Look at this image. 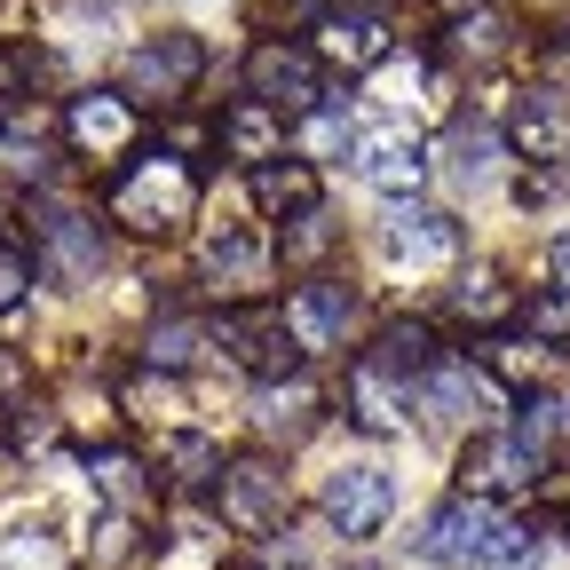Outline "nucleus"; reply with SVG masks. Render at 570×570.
I'll return each mask as SVG.
<instances>
[{
    "label": "nucleus",
    "instance_id": "b1692460",
    "mask_svg": "<svg viewBox=\"0 0 570 570\" xmlns=\"http://www.w3.org/2000/svg\"><path fill=\"white\" fill-rule=\"evenodd\" d=\"M539 365H547V348H539V341H515V333H499V341L483 348V373H491L499 389H523V396L539 389Z\"/></svg>",
    "mask_w": 570,
    "mask_h": 570
},
{
    "label": "nucleus",
    "instance_id": "9b49d317",
    "mask_svg": "<svg viewBox=\"0 0 570 570\" xmlns=\"http://www.w3.org/2000/svg\"><path fill=\"white\" fill-rule=\"evenodd\" d=\"M539 483V452H523L515 436H475L460 452V491L468 499H515Z\"/></svg>",
    "mask_w": 570,
    "mask_h": 570
},
{
    "label": "nucleus",
    "instance_id": "f704fd0d",
    "mask_svg": "<svg viewBox=\"0 0 570 570\" xmlns=\"http://www.w3.org/2000/svg\"><path fill=\"white\" fill-rule=\"evenodd\" d=\"M523 317H531V333H554V341H570V285H547V294H539Z\"/></svg>",
    "mask_w": 570,
    "mask_h": 570
},
{
    "label": "nucleus",
    "instance_id": "58836bf2",
    "mask_svg": "<svg viewBox=\"0 0 570 570\" xmlns=\"http://www.w3.org/2000/svg\"><path fill=\"white\" fill-rule=\"evenodd\" d=\"M444 9H460V17H468V9H475V0H444Z\"/></svg>",
    "mask_w": 570,
    "mask_h": 570
},
{
    "label": "nucleus",
    "instance_id": "4be33fe9",
    "mask_svg": "<svg viewBox=\"0 0 570 570\" xmlns=\"http://www.w3.org/2000/svg\"><path fill=\"white\" fill-rule=\"evenodd\" d=\"M562 436H570V396L531 389V396H523V412H515V444H523V452H554Z\"/></svg>",
    "mask_w": 570,
    "mask_h": 570
},
{
    "label": "nucleus",
    "instance_id": "393cba45",
    "mask_svg": "<svg viewBox=\"0 0 570 570\" xmlns=\"http://www.w3.org/2000/svg\"><path fill=\"white\" fill-rule=\"evenodd\" d=\"M167 468H175V483L183 491H206V483H223V444L214 436H167Z\"/></svg>",
    "mask_w": 570,
    "mask_h": 570
},
{
    "label": "nucleus",
    "instance_id": "f03ea898",
    "mask_svg": "<svg viewBox=\"0 0 570 570\" xmlns=\"http://www.w3.org/2000/svg\"><path fill=\"white\" fill-rule=\"evenodd\" d=\"M436 562H460V570H515L531 562V531L499 508V499H452V508L428 515V539H420Z\"/></svg>",
    "mask_w": 570,
    "mask_h": 570
},
{
    "label": "nucleus",
    "instance_id": "473e14b6",
    "mask_svg": "<svg viewBox=\"0 0 570 570\" xmlns=\"http://www.w3.org/2000/svg\"><path fill=\"white\" fill-rule=\"evenodd\" d=\"M9 444L17 452H48L56 444V412L48 404H9Z\"/></svg>",
    "mask_w": 570,
    "mask_h": 570
},
{
    "label": "nucleus",
    "instance_id": "7c9ffc66",
    "mask_svg": "<svg viewBox=\"0 0 570 570\" xmlns=\"http://www.w3.org/2000/svg\"><path fill=\"white\" fill-rule=\"evenodd\" d=\"M499 48H508V24H499L491 9H468V17L452 24V56H475V63H491Z\"/></svg>",
    "mask_w": 570,
    "mask_h": 570
},
{
    "label": "nucleus",
    "instance_id": "a878e982",
    "mask_svg": "<svg viewBox=\"0 0 570 570\" xmlns=\"http://www.w3.org/2000/svg\"><path fill=\"white\" fill-rule=\"evenodd\" d=\"M88 475H96V491L111 499L119 515H135V508H142V460H135V452H96V460H88Z\"/></svg>",
    "mask_w": 570,
    "mask_h": 570
},
{
    "label": "nucleus",
    "instance_id": "412c9836",
    "mask_svg": "<svg viewBox=\"0 0 570 570\" xmlns=\"http://www.w3.org/2000/svg\"><path fill=\"white\" fill-rule=\"evenodd\" d=\"M404 404H412V396L356 356V373H348V420L365 428V436H396V428H404Z\"/></svg>",
    "mask_w": 570,
    "mask_h": 570
},
{
    "label": "nucleus",
    "instance_id": "39448f33",
    "mask_svg": "<svg viewBox=\"0 0 570 570\" xmlns=\"http://www.w3.org/2000/svg\"><path fill=\"white\" fill-rule=\"evenodd\" d=\"M32 262L48 285H88L104 269V230L80 206H32Z\"/></svg>",
    "mask_w": 570,
    "mask_h": 570
},
{
    "label": "nucleus",
    "instance_id": "ddd939ff",
    "mask_svg": "<svg viewBox=\"0 0 570 570\" xmlns=\"http://www.w3.org/2000/svg\"><path fill=\"white\" fill-rule=\"evenodd\" d=\"M356 175H365L381 198H404L428 175V142L404 135V127H365V135H356Z\"/></svg>",
    "mask_w": 570,
    "mask_h": 570
},
{
    "label": "nucleus",
    "instance_id": "2f4dec72",
    "mask_svg": "<svg viewBox=\"0 0 570 570\" xmlns=\"http://www.w3.org/2000/svg\"><path fill=\"white\" fill-rule=\"evenodd\" d=\"M325 246H333V223H325V206H317V214H302V223H285V238H277V254H285V262H317Z\"/></svg>",
    "mask_w": 570,
    "mask_h": 570
},
{
    "label": "nucleus",
    "instance_id": "72a5a7b5",
    "mask_svg": "<svg viewBox=\"0 0 570 570\" xmlns=\"http://www.w3.org/2000/svg\"><path fill=\"white\" fill-rule=\"evenodd\" d=\"M452 151H460V175H468V183H483V175H491V159H499V135H491V127H460V135H452Z\"/></svg>",
    "mask_w": 570,
    "mask_h": 570
},
{
    "label": "nucleus",
    "instance_id": "2eb2a0df",
    "mask_svg": "<svg viewBox=\"0 0 570 570\" xmlns=\"http://www.w3.org/2000/svg\"><path fill=\"white\" fill-rule=\"evenodd\" d=\"M381 254H389V262H412V269L452 262V254H460V223H452V214H436V206H396L389 223H381Z\"/></svg>",
    "mask_w": 570,
    "mask_h": 570
},
{
    "label": "nucleus",
    "instance_id": "5701e85b",
    "mask_svg": "<svg viewBox=\"0 0 570 570\" xmlns=\"http://www.w3.org/2000/svg\"><path fill=\"white\" fill-rule=\"evenodd\" d=\"M198 348H206V325L198 317H159L151 341H142V365H151V373H183Z\"/></svg>",
    "mask_w": 570,
    "mask_h": 570
},
{
    "label": "nucleus",
    "instance_id": "ea45409f",
    "mask_svg": "<svg viewBox=\"0 0 570 570\" xmlns=\"http://www.w3.org/2000/svg\"><path fill=\"white\" fill-rule=\"evenodd\" d=\"M325 9H333V0H325Z\"/></svg>",
    "mask_w": 570,
    "mask_h": 570
},
{
    "label": "nucleus",
    "instance_id": "6e6552de",
    "mask_svg": "<svg viewBox=\"0 0 570 570\" xmlns=\"http://www.w3.org/2000/svg\"><path fill=\"white\" fill-rule=\"evenodd\" d=\"M389 508H396V491H389V475L381 468H333L325 483H317V515L341 531V539H373L381 523H389Z\"/></svg>",
    "mask_w": 570,
    "mask_h": 570
},
{
    "label": "nucleus",
    "instance_id": "423d86ee",
    "mask_svg": "<svg viewBox=\"0 0 570 570\" xmlns=\"http://www.w3.org/2000/svg\"><path fill=\"white\" fill-rule=\"evenodd\" d=\"M389 48H396V32H389V17L373 9V0H333V9H317V40H309L317 63H333V71H373Z\"/></svg>",
    "mask_w": 570,
    "mask_h": 570
},
{
    "label": "nucleus",
    "instance_id": "c85d7f7f",
    "mask_svg": "<svg viewBox=\"0 0 570 570\" xmlns=\"http://www.w3.org/2000/svg\"><path fill=\"white\" fill-rule=\"evenodd\" d=\"M32 277H40L32 246H17V238H0V317H17V309H24V294H32Z\"/></svg>",
    "mask_w": 570,
    "mask_h": 570
},
{
    "label": "nucleus",
    "instance_id": "c756f323",
    "mask_svg": "<svg viewBox=\"0 0 570 570\" xmlns=\"http://www.w3.org/2000/svg\"><path fill=\"white\" fill-rule=\"evenodd\" d=\"M302 142L309 151H356V127H348V104L341 96H325L309 119H302Z\"/></svg>",
    "mask_w": 570,
    "mask_h": 570
},
{
    "label": "nucleus",
    "instance_id": "a211bd4d",
    "mask_svg": "<svg viewBox=\"0 0 570 570\" xmlns=\"http://www.w3.org/2000/svg\"><path fill=\"white\" fill-rule=\"evenodd\" d=\"M206 277H214V294H230L238 302H262V285H269V246L254 230H223V238H206Z\"/></svg>",
    "mask_w": 570,
    "mask_h": 570
},
{
    "label": "nucleus",
    "instance_id": "dca6fc26",
    "mask_svg": "<svg viewBox=\"0 0 570 570\" xmlns=\"http://www.w3.org/2000/svg\"><path fill=\"white\" fill-rule=\"evenodd\" d=\"M63 135L80 159H119L135 142V104L127 96H71L63 104Z\"/></svg>",
    "mask_w": 570,
    "mask_h": 570
},
{
    "label": "nucleus",
    "instance_id": "aec40b11",
    "mask_svg": "<svg viewBox=\"0 0 570 570\" xmlns=\"http://www.w3.org/2000/svg\"><path fill=\"white\" fill-rule=\"evenodd\" d=\"M214 135H223V151H230V159H246V175L269 167V159H285V119H277L269 104H254V96H238Z\"/></svg>",
    "mask_w": 570,
    "mask_h": 570
},
{
    "label": "nucleus",
    "instance_id": "6ab92c4d",
    "mask_svg": "<svg viewBox=\"0 0 570 570\" xmlns=\"http://www.w3.org/2000/svg\"><path fill=\"white\" fill-rule=\"evenodd\" d=\"M246 183H254V206L269 214V223H302V214H317V206H325V190H317V167H309V159H269V167H254Z\"/></svg>",
    "mask_w": 570,
    "mask_h": 570
},
{
    "label": "nucleus",
    "instance_id": "cd10ccee",
    "mask_svg": "<svg viewBox=\"0 0 570 570\" xmlns=\"http://www.w3.org/2000/svg\"><path fill=\"white\" fill-rule=\"evenodd\" d=\"M309 404H317V389L294 373V381H269V389L254 396V420H262V428H302V420H309Z\"/></svg>",
    "mask_w": 570,
    "mask_h": 570
},
{
    "label": "nucleus",
    "instance_id": "c9c22d12",
    "mask_svg": "<svg viewBox=\"0 0 570 570\" xmlns=\"http://www.w3.org/2000/svg\"><path fill=\"white\" fill-rule=\"evenodd\" d=\"M127 404H135L142 420H159V412H183V396H175L167 381H159V389H151V381H127Z\"/></svg>",
    "mask_w": 570,
    "mask_h": 570
},
{
    "label": "nucleus",
    "instance_id": "f3484780",
    "mask_svg": "<svg viewBox=\"0 0 570 570\" xmlns=\"http://www.w3.org/2000/svg\"><path fill=\"white\" fill-rule=\"evenodd\" d=\"M491 396H499V381H491L483 365H460V356H444L428 381H412V404H420L428 420H475Z\"/></svg>",
    "mask_w": 570,
    "mask_h": 570
},
{
    "label": "nucleus",
    "instance_id": "20e7f679",
    "mask_svg": "<svg viewBox=\"0 0 570 570\" xmlns=\"http://www.w3.org/2000/svg\"><path fill=\"white\" fill-rule=\"evenodd\" d=\"M246 96L254 104H269L277 119L294 111V119H309L333 88H325V63L309 56V48H285V40H262L254 56H246Z\"/></svg>",
    "mask_w": 570,
    "mask_h": 570
},
{
    "label": "nucleus",
    "instance_id": "4c0bfd02",
    "mask_svg": "<svg viewBox=\"0 0 570 570\" xmlns=\"http://www.w3.org/2000/svg\"><path fill=\"white\" fill-rule=\"evenodd\" d=\"M547 269H554V285H570V230L547 246Z\"/></svg>",
    "mask_w": 570,
    "mask_h": 570
},
{
    "label": "nucleus",
    "instance_id": "9d476101",
    "mask_svg": "<svg viewBox=\"0 0 570 570\" xmlns=\"http://www.w3.org/2000/svg\"><path fill=\"white\" fill-rule=\"evenodd\" d=\"M508 151H515V159H539V167L570 159V88H531V96H515V111H508Z\"/></svg>",
    "mask_w": 570,
    "mask_h": 570
},
{
    "label": "nucleus",
    "instance_id": "1a4fd4ad",
    "mask_svg": "<svg viewBox=\"0 0 570 570\" xmlns=\"http://www.w3.org/2000/svg\"><path fill=\"white\" fill-rule=\"evenodd\" d=\"M198 63H206V48L190 40V32H159V40H142L135 56H127V104L142 96V104H175V96H190V80H198Z\"/></svg>",
    "mask_w": 570,
    "mask_h": 570
},
{
    "label": "nucleus",
    "instance_id": "e433bc0d",
    "mask_svg": "<svg viewBox=\"0 0 570 570\" xmlns=\"http://www.w3.org/2000/svg\"><path fill=\"white\" fill-rule=\"evenodd\" d=\"M96 539H104V547H96V562H127V554H135V523H127V515H111Z\"/></svg>",
    "mask_w": 570,
    "mask_h": 570
},
{
    "label": "nucleus",
    "instance_id": "4468645a",
    "mask_svg": "<svg viewBox=\"0 0 570 570\" xmlns=\"http://www.w3.org/2000/svg\"><path fill=\"white\" fill-rule=\"evenodd\" d=\"M365 365H373V373H389V381L412 396V381H428V373L444 365L436 325H428V317H389V325L373 333V348H365Z\"/></svg>",
    "mask_w": 570,
    "mask_h": 570
},
{
    "label": "nucleus",
    "instance_id": "bb28decb",
    "mask_svg": "<svg viewBox=\"0 0 570 570\" xmlns=\"http://www.w3.org/2000/svg\"><path fill=\"white\" fill-rule=\"evenodd\" d=\"M508 294H499V277L491 269H468L460 285H452V317H468V325H508Z\"/></svg>",
    "mask_w": 570,
    "mask_h": 570
},
{
    "label": "nucleus",
    "instance_id": "f257e3e1",
    "mask_svg": "<svg viewBox=\"0 0 570 570\" xmlns=\"http://www.w3.org/2000/svg\"><path fill=\"white\" fill-rule=\"evenodd\" d=\"M104 214L135 238H167L198 214V167L175 159V151H142V159H119L111 190H104Z\"/></svg>",
    "mask_w": 570,
    "mask_h": 570
},
{
    "label": "nucleus",
    "instance_id": "0eeeda50",
    "mask_svg": "<svg viewBox=\"0 0 570 570\" xmlns=\"http://www.w3.org/2000/svg\"><path fill=\"white\" fill-rule=\"evenodd\" d=\"M214 499H223V523H230V531H246V539H262V531H277V523H285V475H277V460H269V452L230 460V468H223V483H214Z\"/></svg>",
    "mask_w": 570,
    "mask_h": 570
},
{
    "label": "nucleus",
    "instance_id": "7ed1b4c3",
    "mask_svg": "<svg viewBox=\"0 0 570 570\" xmlns=\"http://www.w3.org/2000/svg\"><path fill=\"white\" fill-rule=\"evenodd\" d=\"M214 341L230 348V365H246L262 389L269 381H294L302 373V341H294V325H285V309H269V302H238V309H223V325H214Z\"/></svg>",
    "mask_w": 570,
    "mask_h": 570
},
{
    "label": "nucleus",
    "instance_id": "f8f14e48",
    "mask_svg": "<svg viewBox=\"0 0 570 570\" xmlns=\"http://www.w3.org/2000/svg\"><path fill=\"white\" fill-rule=\"evenodd\" d=\"M285 325H294L302 348H341L348 325H356V285H341V277H309V285H294V302H285Z\"/></svg>",
    "mask_w": 570,
    "mask_h": 570
}]
</instances>
